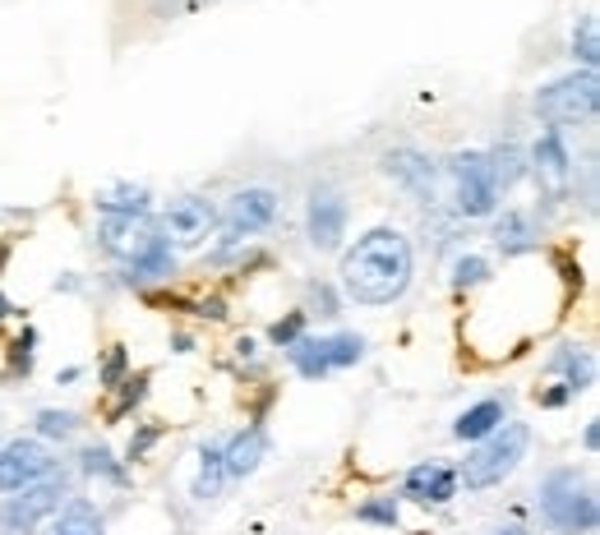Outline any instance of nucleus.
Here are the masks:
<instances>
[{
	"label": "nucleus",
	"instance_id": "nucleus-29",
	"mask_svg": "<svg viewBox=\"0 0 600 535\" xmlns=\"http://www.w3.org/2000/svg\"><path fill=\"white\" fill-rule=\"evenodd\" d=\"M305 319H310V314H305V310L287 314V319H277L273 328H268V342H273V346H282V351H287V346L296 342V337H305Z\"/></svg>",
	"mask_w": 600,
	"mask_h": 535
},
{
	"label": "nucleus",
	"instance_id": "nucleus-25",
	"mask_svg": "<svg viewBox=\"0 0 600 535\" xmlns=\"http://www.w3.org/2000/svg\"><path fill=\"white\" fill-rule=\"evenodd\" d=\"M324 356H328V369L356 365V360L365 356V337H356V333H333V337H324Z\"/></svg>",
	"mask_w": 600,
	"mask_h": 535
},
{
	"label": "nucleus",
	"instance_id": "nucleus-11",
	"mask_svg": "<svg viewBox=\"0 0 600 535\" xmlns=\"http://www.w3.org/2000/svg\"><path fill=\"white\" fill-rule=\"evenodd\" d=\"M277 208H282V199H277V190H268V185H245V190H236L227 199L231 236H254V231H268V226L277 222Z\"/></svg>",
	"mask_w": 600,
	"mask_h": 535
},
{
	"label": "nucleus",
	"instance_id": "nucleus-12",
	"mask_svg": "<svg viewBox=\"0 0 600 535\" xmlns=\"http://www.w3.org/2000/svg\"><path fill=\"white\" fill-rule=\"evenodd\" d=\"M305 231H310L314 250H337L347 236V199L328 185L310 194V213H305Z\"/></svg>",
	"mask_w": 600,
	"mask_h": 535
},
{
	"label": "nucleus",
	"instance_id": "nucleus-27",
	"mask_svg": "<svg viewBox=\"0 0 600 535\" xmlns=\"http://www.w3.org/2000/svg\"><path fill=\"white\" fill-rule=\"evenodd\" d=\"M490 277V263L480 259V254H462V259H453V286L462 291V286H480Z\"/></svg>",
	"mask_w": 600,
	"mask_h": 535
},
{
	"label": "nucleus",
	"instance_id": "nucleus-35",
	"mask_svg": "<svg viewBox=\"0 0 600 535\" xmlns=\"http://www.w3.org/2000/svg\"><path fill=\"white\" fill-rule=\"evenodd\" d=\"M33 342H37V333H24L19 342L10 346V351H14V369H24V374L33 369Z\"/></svg>",
	"mask_w": 600,
	"mask_h": 535
},
{
	"label": "nucleus",
	"instance_id": "nucleus-16",
	"mask_svg": "<svg viewBox=\"0 0 600 535\" xmlns=\"http://www.w3.org/2000/svg\"><path fill=\"white\" fill-rule=\"evenodd\" d=\"M264 452H268V439H264V429L250 425V429H240L236 439L222 448V462H227V476H254L259 471V462H264Z\"/></svg>",
	"mask_w": 600,
	"mask_h": 535
},
{
	"label": "nucleus",
	"instance_id": "nucleus-37",
	"mask_svg": "<svg viewBox=\"0 0 600 535\" xmlns=\"http://www.w3.org/2000/svg\"><path fill=\"white\" fill-rule=\"evenodd\" d=\"M582 443H587V452H596V448H600V420H591V425H587V434H582Z\"/></svg>",
	"mask_w": 600,
	"mask_h": 535
},
{
	"label": "nucleus",
	"instance_id": "nucleus-24",
	"mask_svg": "<svg viewBox=\"0 0 600 535\" xmlns=\"http://www.w3.org/2000/svg\"><path fill=\"white\" fill-rule=\"evenodd\" d=\"M573 56L582 70H596L600 65V24H596V14H582L573 24Z\"/></svg>",
	"mask_w": 600,
	"mask_h": 535
},
{
	"label": "nucleus",
	"instance_id": "nucleus-17",
	"mask_svg": "<svg viewBox=\"0 0 600 535\" xmlns=\"http://www.w3.org/2000/svg\"><path fill=\"white\" fill-rule=\"evenodd\" d=\"M550 369L564 374V388L577 397V393H587L591 379H596V356H591L587 346H564V351L550 356Z\"/></svg>",
	"mask_w": 600,
	"mask_h": 535
},
{
	"label": "nucleus",
	"instance_id": "nucleus-15",
	"mask_svg": "<svg viewBox=\"0 0 600 535\" xmlns=\"http://www.w3.org/2000/svg\"><path fill=\"white\" fill-rule=\"evenodd\" d=\"M499 425H504V402H499V397H485V402L467 406V411L453 420V439L457 443H480V439H490Z\"/></svg>",
	"mask_w": 600,
	"mask_h": 535
},
{
	"label": "nucleus",
	"instance_id": "nucleus-30",
	"mask_svg": "<svg viewBox=\"0 0 600 535\" xmlns=\"http://www.w3.org/2000/svg\"><path fill=\"white\" fill-rule=\"evenodd\" d=\"M79 416L74 411H37V429L47 434V439H70Z\"/></svg>",
	"mask_w": 600,
	"mask_h": 535
},
{
	"label": "nucleus",
	"instance_id": "nucleus-3",
	"mask_svg": "<svg viewBox=\"0 0 600 535\" xmlns=\"http://www.w3.org/2000/svg\"><path fill=\"white\" fill-rule=\"evenodd\" d=\"M527 448H531V429L522 425V420H504L490 439H480L476 448L467 452V462L457 471V485H467V489L504 485L517 466H522Z\"/></svg>",
	"mask_w": 600,
	"mask_h": 535
},
{
	"label": "nucleus",
	"instance_id": "nucleus-31",
	"mask_svg": "<svg viewBox=\"0 0 600 535\" xmlns=\"http://www.w3.org/2000/svg\"><path fill=\"white\" fill-rule=\"evenodd\" d=\"M208 0H153V10L162 14V19H180V14H194V10H204Z\"/></svg>",
	"mask_w": 600,
	"mask_h": 535
},
{
	"label": "nucleus",
	"instance_id": "nucleus-20",
	"mask_svg": "<svg viewBox=\"0 0 600 535\" xmlns=\"http://www.w3.org/2000/svg\"><path fill=\"white\" fill-rule=\"evenodd\" d=\"M227 485V462H222V443H204L199 448V476H194V499L208 503Z\"/></svg>",
	"mask_w": 600,
	"mask_h": 535
},
{
	"label": "nucleus",
	"instance_id": "nucleus-18",
	"mask_svg": "<svg viewBox=\"0 0 600 535\" xmlns=\"http://www.w3.org/2000/svg\"><path fill=\"white\" fill-rule=\"evenodd\" d=\"M494 245H499L504 254L536 250V222H531V213H522V208H508V213L494 222Z\"/></svg>",
	"mask_w": 600,
	"mask_h": 535
},
{
	"label": "nucleus",
	"instance_id": "nucleus-9",
	"mask_svg": "<svg viewBox=\"0 0 600 535\" xmlns=\"http://www.w3.org/2000/svg\"><path fill=\"white\" fill-rule=\"evenodd\" d=\"M60 499H65V485H60V480L28 485V489H19L5 508H0V522L10 526V531L28 535V531H37V526L47 522L51 512H60Z\"/></svg>",
	"mask_w": 600,
	"mask_h": 535
},
{
	"label": "nucleus",
	"instance_id": "nucleus-26",
	"mask_svg": "<svg viewBox=\"0 0 600 535\" xmlns=\"http://www.w3.org/2000/svg\"><path fill=\"white\" fill-rule=\"evenodd\" d=\"M79 466H84V476H102V480H125V466L111 457V448L93 443V448L79 452Z\"/></svg>",
	"mask_w": 600,
	"mask_h": 535
},
{
	"label": "nucleus",
	"instance_id": "nucleus-14",
	"mask_svg": "<svg viewBox=\"0 0 600 535\" xmlns=\"http://www.w3.org/2000/svg\"><path fill=\"white\" fill-rule=\"evenodd\" d=\"M411 503H425V508H439L457 494V471L448 462H420L407 471V485H402Z\"/></svg>",
	"mask_w": 600,
	"mask_h": 535
},
{
	"label": "nucleus",
	"instance_id": "nucleus-34",
	"mask_svg": "<svg viewBox=\"0 0 600 535\" xmlns=\"http://www.w3.org/2000/svg\"><path fill=\"white\" fill-rule=\"evenodd\" d=\"M144 388H148V374H139V379H130L125 383V397H120V406L111 411V416H125L134 402H144Z\"/></svg>",
	"mask_w": 600,
	"mask_h": 535
},
{
	"label": "nucleus",
	"instance_id": "nucleus-33",
	"mask_svg": "<svg viewBox=\"0 0 600 535\" xmlns=\"http://www.w3.org/2000/svg\"><path fill=\"white\" fill-rule=\"evenodd\" d=\"M310 300H314V314H319V319H333L337 314V296H333V286H310Z\"/></svg>",
	"mask_w": 600,
	"mask_h": 535
},
{
	"label": "nucleus",
	"instance_id": "nucleus-1",
	"mask_svg": "<svg viewBox=\"0 0 600 535\" xmlns=\"http://www.w3.org/2000/svg\"><path fill=\"white\" fill-rule=\"evenodd\" d=\"M411 273H416V254L411 240L393 226H374L342 254V291L356 305H393L407 296Z\"/></svg>",
	"mask_w": 600,
	"mask_h": 535
},
{
	"label": "nucleus",
	"instance_id": "nucleus-39",
	"mask_svg": "<svg viewBox=\"0 0 600 535\" xmlns=\"http://www.w3.org/2000/svg\"><path fill=\"white\" fill-rule=\"evenodd\" d=\"M5 314H10V300H5V296H0V319H5Z\"/></svg>",
	"mask_w": 600,
	"mask_h": 535
},
{
	"label": "nucleus",
	"instance_id": "nucleus-2",
	"mask_svg": "<svg viewBox=\"0 0 600 535\" xmlns=\"http://www.w3.org/2000/svg\"><path fill=\"white\" fill-rule=\"evenodd\" d=\"M540 517L554 535H587L600 522V503L587 476H577L573 466L550 471L540 480Z\"/></svg>",
	"mask_w": 600,
	"mask_h": 535
},
{
	"label": "nucleus",
	"instance_id": "nucleus-4",
	"mask_svg": "<svg viewBox=\"0 0 600 535\" xmlns=\"http://www.w3.org/2000/svg\"><path fill=\"white\" fill-rule=\"evenodd\" d=\"M600 111V79L596 70H573L536 93V116L545 125H582Z\"/></svg>",
	"mask_w": 600,
	"mask_h": 535
},
{
	"label": "nucleus",
	"instance_id": "nucleus-23",
	"mask_svg": "<svg viewBox=\"0 0 600 535\" xmlns=\"http://www.w3.org/2000/svg\"><path fill=\"white\" fill-rule=\"evenodd\" d=\"M51 535H102V517H97L93 503L74 499L70 508L56 517V526H51Z\"/></svg>",
	"mask_w": 600,
	"mask_h": 535
},
{
	"label": "nucleus",
	"instance_id": "nucleus-22",
	"mask_svg": "<svg viewBox=\"0 0 600 535\" xmlns=\"http://www.w3.org/2000/svg\"><path fill=\"white\" fill-rule=\"evenodd\" d=\"M287 360L300 369V379H324V374H333L328 356H324V337H296V342L287 346Z\"/></svg>",
	"mask_w": 600,
	"mask_h": 535
},
{
	"label": "nucleus",
	"instance_id": "nucleus-40",
	"mask_svg": "<svg viewBox=\"0 0 600 535\" xmlns=\"http://www.w3.org/2000/svg\"><path fill=\"white\" fill-rule=\"evenodd\" d=\"M5 254H10V250H5V245H0V263H5Z\"/></svg>",
	"mask_w": 600,
	"mask_h": 535
},
{
	"label": "nucleus",
	"instance_id": "nucleus-21",
	"mask_svg": "<svg viewBox=\"0 0 600 535\" xmlns=\"http://www.w3.org/2000/svg\"><path fill=\"white\" fill-rule=\"evenodd\" d=\"M97 208L107 217H148V190L144 185H116L97 194Z\"/></svg>",
	"mask_w": 600,
	"mask_h": 535
},
{
	"label": "nucleus",
	"instance_id": "nucleus-10",
	"mask_svg": "<svg viewBox=\"0 0 600 535\" xmlns=\"http://www.w3.org/2000/svg\"><path fill=\"white\" fill-rule=\"evenodd\" d=\"M384 176L397 180V185L416 203H425V208L439 203V171H434V162L425 153H416V148H393V153H384Z\"/></svg>",
	"mask_w": 600,
	"mask_h": 535
},
{
	"label": "nucleus",
	"instance_id": "nucleus-36",
	"mask_svg": "<svg viewBox=\"0 0 600 535\" xmlns=\"http://www.w3.org/2000/svg\"><path fill=\"white\" fill-rule=\"evenodd\" d=\"M568 397H573V393H568L564 383H559V388H550V393H540V406H564Z\"/></svg>",
	"mask_w": 600,
	"mask_h": 535
},
{
	"label": "nucleus",
	"instance_id": "nucleus-7",
	"mask_svg": "<svg viewBox=\"0 0 600 535\" xmlns=\"http://www.w3.org/2000/svg\"><path fill=\"white\" fill-rule=\"evenodd\" d=\"M217 226L213 203L199 199V194H180L162 208V240L176 245V250H199Z\"/></svg>",
	"mask_w": 600,
	"mask_h": 535
},
{
	"label": "nucleus",
	"instance_id": "nucleus-28",
	"mask_svg": "<svg viewBox=\"0 0 600 535\" xmlns=\"http://www.w3.org/2000/svg\"><path fill=\"white\" fill-rule=\"evenodd\" d=\"M356 522H374V526H397V499H388V494H379V499L360 503V508H356Z\"/></svg>",
	"mask_w": 600,
	"mask_h": 535
},
{
	"label": "nucleus",
	"instance_id": "nucleus-32",
	"mask_svg": "<svg viewBox=\"0 0 600 535\" xmlns=\"http://www.w3.org/2000/svg\"><path fill=\"white\" fill-rule=\"evenodd\" d=\"M125 365H130V356H125V346H111L107 365H102V383H107V388H116L120 374H125Z\"/></svg>",
	"mask_w": 600,
	"mask_h": 535
},
{
	"label": "nucleus",
	"instance_id": "nucleus-13",
	"mask_svg": "<svg viewBox=\"0 0 600 535\" xmlns=\"http://www.w3.org/2000/svg\"><path fill=\"white\" fill-rule=\"evenodd\" d=\"M527 162L536 167L540 185H545L550 194H564V190H568V180H573V157H568L564 134H559V130H545V134H540Z\"/></svg>",
	"mask_w": 600,
	"mask_h": 535
},
{
	"label": "nucleus",
	"instance_id": "nucleus-19",
	"mask_svg": "<svg viewBox=\"0 0 600 535\" xmlns=\"http://www.w3.org/2000/svg\"><path fill=\"white\" fill-rule=\"evenodd\" d=\"M485 162H490V180H494V194H508L517 185V180L527 176V153H522V143H499L494 153H485Z\"/></svg>",
	"mask_w": 600,
	"mask_h": 535
},
{
	"label": "nucleus",
	"instance_id": "nucleus-5",
	"mask_svg": "<svg viewBox=\"0 0 600 535\" xmlns=\"http://www.w3.org/2000/svg\"><path fill=\"white\" fill-rule=\"evenodd\" d=\"M448 176H453V203L462 217H490L499 194L490 180L485 153H453L448 157Z\"/></svg>",
	"mask_w": 600,
	"mask_h": 535
},
{
	"label": "nucleus",
	"instance_id": "nucleus-8",
	"mask_svg": "<svg viewBox=\"0 0 600 535\" xmlns=\"http://www.w3.org/2000/svg\"><path fill=\"white\" fill-rule=\"evenodd\" d=\"M97 240H102V250L120 263H144L148 254L162 245V231H157L148 217H102L97 226Z\"/></svg>",
	"mask_w": 600,
	"mask_h": 535
},
{
	"label": "nucleus",
	"instance_id": "nucleus-6",
	"mask_svg": "<svg viewBox=\"0 0 600 535\" xmlns=\"http://www.w3.org/2000/svg\"><path fill=\"white\" fill-rule=\"evenodd\" d=\"M56 471V457L42 439H14L0 443V489L5 494H19L28 485H42Z\"/></svg>",
	"mask_w": 600,
	"mask_h": 535
},
{
	"label": "nucleus",
	"instance_id": "nucleus-38",
	"mask_svg": "<svg viewBox=\"0 0 600 535\" xmlns=\"http://www.w3.org/2000/svg\"><path fill=\"white\" fill-rule=\"evenodd\" d=\"M490 535H531V531H527V526H494Z\"/></svg>",
	"mask_w": 600,
	"mask_h": 535
}]
</instances>
